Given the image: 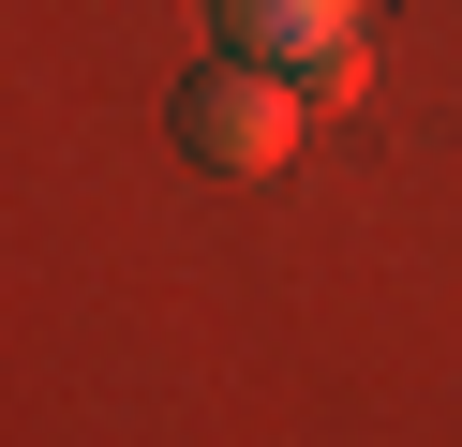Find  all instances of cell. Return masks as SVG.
Segmentation results:
<instances>
[{"instance_id": "obj_2", "label": "cell", "mask_w": 462, "mask_h": 447, "mask_svg": "<svg viewBox=\"0 0 462 447\" xmlns=\"http://www.w3.org/2000/svg\"><path fill=\"white\" fill-rule=\"evenodd\" d=\"M209 15H224V45H239V60H283V75L373 45V0H209Z\"/></svg>"}, {"instance_id": "obj_1", "label": "cell", "mask_w": 462, "mask_h": 447, "mask_svg": "<svg viewBox=\"0 0 462 447\" xmlns=\"http://www.w3.org/2000/svg\"><path fill=\"white\" fill-rule=\"evenodd\" d=\"M299 135H313V89L283 75V60H194L180 75V149L194 164H224V179H269V164H299Z\"/></svg>"}]
</instances>
